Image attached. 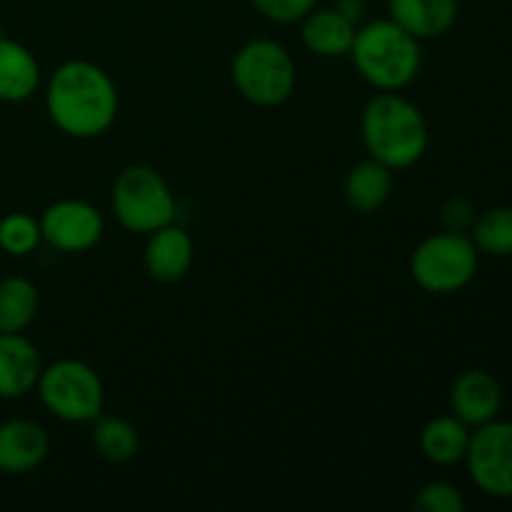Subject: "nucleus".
I'll return each mask as SVG.
<instances>
[{
    "label": "nucleus",
    "mask_w": 512,
    "mask_h": 512,
    "mask_svg": "<svg viewBox=\"0 0 512 512\" xmlns=\"http://www.w3.org/2000/svg\"><path fill=\"white\" fill-rule=\"evenodd\" d=\"M35 388L48 413L65 423H93L103 413V380L80 360H58L43 368Z\"/></svg>",
    "instance_id": "0eeeda50"
},
{
    "label": "nucleus",
    "mask_w": 512,
    "mask_h": 512,
    "mask_svg": "<svg viewBox=\"0 0 512 512\" xmlns=\"http://www.w3.org/2000/svg\"><path fill=\"white\" fill-rule=\"evenodd\" d=\"M250 3L268 20H275V23H295V20H303L315 8L318 0H250Z\"/></svg>",
    "instance_id": "b1692460"
},
{
    "label": "nucleus",
    "mask_w": 512,
    "mask_h": 512,
    "mask_svg": "<svg viewBox=\"0 0 512 512\" xmlns=\"http://www.w3.org/2000/svg\"><path fill=\"white\" fill-rule=\"evenodd\" d=\"M40 293L33 280L10 275L0 280V333H23L35 320Z\"/></svg>",
    "instance_id": "6ab92c4d"
},
{
    "label": "nucleus",
    "mask_w": 512,
    "mask_h": 512,
    "mask_svg": "<svg viewBox=\"0 0 512 512\" xmlns=\"http://www.w3.org/2000/svg\"><path fill=\"white\" fill-rule=\"evenodd\" d=\"M475 205L468 198H450L443 205V225L445 230H453V233H470L475 225Z\"/></svg>",
    "instance_id": "393cba45"
},
{
    "label": "nucleus",
    "mask_w": 512,
    "mask_h": 512,
    "mask_svg": "<svg viewBox=\"0 0 512 512\" xmlns=\"http://www.w3.org/2000/svg\"><path fill=\"white\" fill-rule=\"evenodd\" d=\"M43 240L40 220L28 213H8L0 218V250L13 258H25L33 253Z\"/></svg>",
    "instance_id": "4be33fe9"
},
{
    "label": "nucleus",
    "mask_w": 512,
    "mask_h": 512,
    "mask_svg": "<svg viewBox=\"0 0 512 512\" xmlns=\"http://www.w3.org/2000/svg\"><path fill=\"white\" fill-rule=\"evenodd\" d=\"M390 20L408 30L413 38H440L455 25L460 13L458 0H388Z\"/></svg>",
    "instance_id": "4468645a"
},
{
    "label": "nucleus",
    "mask_w": 512,
    "mask_h": 512,
    "mask_svg": "<svg viewBox=\"0 0 512 512\" xmlns=\"http://www.w3.org/2000/svg\"><path fill=\"white\" fill-rule=\"evenodd\" d=\"M470 443V425L458 415H438L420 433V450L435 465L463 463Z\"/></svg>",
    "instance_id": "a211bd4d"
},
{
    "label": "nucleus",
    "mask_w": 512,
    "mask_h": 512,
    "mask_svg": "<svg viewBox=\"0 0 512 512\" xmlns=\"http://www.w3.org/2000/svg\"><path fill=\"white\" fill-rule=\"evenodd\" d=\"M48 453L50 438L43 425L23 418L0 423V473H30L45 463Z\"/></svg>",
    "instance_id": "9d476101"
},
{
    "label": "nucleus",
    "mask_w": 512,
    "mask_h": 512,
    "mask_svg": "<svg viewBox=\"0 0 512 512\" xmlns=\"http://www.w3.org/2000/svg\"><path fill=\"white\" fill-rule=\"evenodd\" d=\"M360 130L370 158L380 160L390 170L410 168L428 150V123L423 113L395 90H385L368 100Z\"/></svg>",
    "instance_id": "f03ea898"
},
{
    "label": "nucleus",
    "mask_w": 512,
    "mask_h": 512,
    "mask_svg": "<svg viewBox=\"0 0 512 512\" xmlns=\"http://www.w3.org/2000/svg\"><path fill=\"white\" fill-rule=\"evenodd\" d=\"M335 10H338L340 15H345L350 23H358L365 13V0H338V3H335Z\"/></svg>",
    "instance_id": "a878e982"
},
{
    "label": "nucleus",
    "mask_w": 512,
    "mask_h": 512,
    "mask_svg": "<svg viewBox=\"0 0 512 512\" xmlns=\"http://www.w3.org/2000/svg\"><path fill=\"white\" fill-rule=\"evenodd\" d=\"M0 38H3V30H0Z\"/></svg>",
    "instance_id": "bb28decb"
},
{
    "label": "nucleus",
    "mask_w": 512,
    "mask_h": 512,
    "mask_svg": "<svg viewBox=\"0 0 512 512\" xmlns=\"http://www.w3.org/2000/svg\"><path fill=\"white\" fill-rule=\"evenodd\" d=\"M193 238L178 225H165V228L150 233L145 245V270L158 283H175L185 278V273L193 265Z\"/></svg>",
    "instance_id": "ddd939ff"
},
{
    "label": "nucleus",
    "mask_w": 512,
    "mask_h": 512,
    "mask_svg": "<svg viewBox=\"0 0 512 512\" xmlns=\"http://www.w3.org/2000/svg\"><path fill=\"white\" fill-rule=\"evenodd\" d=\"M473 243L480 253L493 258L512 255V205H498L475 218Z\"/></svg>",
    "instance_id": "412c9836"
},
{
    "label": "nucleus",
    "mask_w": 512,
    "mask_h": 512,
    "mask_svg": "<svg viewBox=\"0 0 512 512\" xmlns=\"http://www.w3.org/2000/svg\"><path fill=\"white\" fill-rule=\"evenodd\" d=\"M480 265V250L465 233L443 230L425 238L410 258V275L433 295H450L473 283Z\"/></svg>",
    "instance_id": "39448f33"
},
{
    "label": "nucleus",
    "mask_w": 512,
    "mask_h": 512,
    "mask_svg": "<svg viewBox=\"0 0 512 512\" xmlns=\"http://www.w3.org/2000/svg\"><path fill=\"white\" fill-rule=\"evenodd\" d=\"M175 198L163 175L150 165H128L115 178L113 210L130 233H155L175 220Z\"/></svg>",
    "instance_id": "423d86ee"
},
{
    "label": "nucleus",
    "mask_w": 512,
    "mask_h": 512,
    "mask_svg": "<svg viewBox=\"0 0 512 512\" xmlns=\"http://www.w3.org/2000/svg\"><path fill=\"white\" fill-rule=\"evenodd\" d=\"M40 65L25 45L0 38V100L23 103L38 90Z\"/></svg>",
    "instance_id": "dca6fc26"
},
{
    "label": "nucleus",
    "mask_w": 512,
    "mask_h": 512,
    "mask_svg": "<svg viewBox=\"0 0 512 512\" xmlns=\"http://www.w3.org/2000/svg\"><path fill=\"white\" fill-rule=\"evenodd\" d=\"M45 108L70 138H98L118 118V88L100 65L68 60L50 75Z\"/></svg>",
    "instance_id": "f257e3e1"
},
{
    "label": "nucleus",
    "mask_w": 512,
    "mask_h": 512,
    "mask_svg": "<svg viewBox=\"0 0 512 512\" xmlns=\"http://www.w3.org/2000/svg\"><path fill=\"white\" fill-rule=\"evenodd\" d=\"M475 488L490 498H512V423L490 420L470 433L465 453Z\"/></svg>",
    "instance_id": "6e6552de"
},
{
    "label": "nucleus",
    "mask_w": 512,
    "mask_h": 512,
    "mask_svg": "<svg viewBox=\"0 0 512 512\" xmlns=\"http://www.w3.org/2000/svg\"><path fill=\"white\" fill-rule=\"evenodd\" d=\"M393 193V170L370 158L355 165L345 178V200L358 213H375L388 203Z\"/></svg>",
    "instance_id": "f3484780"
},
{
    "label": "nucleus",
    "mask_w": 512,
    "mask_h": 512,
    "mask_svg": "<svg viewBox=\"0 0 512 512\" xmlns=\"http://www.w3.org/2000/svg\"><path fill=\"white\" fill-rule=\"evenodd\" d=\"M358 73L380 90H400L420 73V40L395 20H375L355 33L350 48Z\"/></svg>",
    "instance_id": "7ed1b4c3"
},
{
    "label": "nucleus",
    "mask_w": 512,
    "mask_h": 512,
    "mask_svg": "<svg viewBox=\"0 0 512 512\" xmlns=\"http://www.w3.org/2000/svg\"><path fill=\"white\" fill-rule=\"evenodd\" d=\"M103 215L85 200H58L40 215V233L45 243L63 253H85L103 238Z\"/></svg>",
    "instance_id": "1a4fd4ad"
},
{
    "label": "nucleus",
    "mask_w": 512,
    "mask_h": 512,
    "mask_svg": "<svg viewBox=\"0 0 512 512\" xmlns=\"http://www.w3.org/2000/svg\"><path fill=\"white\" fill-rule=\"evenodd\" d=\"M43 363L23 333H0V398L18 400L38 385Z\"/></svg>",
    "instance_id": "f8f14e48"
},
{
    "label": "nucleus",
    "mask_w": 512,
    "mask_h": 512,
    "mask_svg": "<svg viewBox=\"0 0 512 512\" xmlns=\"http://www.w3.org/2000/svg\"><path fill=\"white\" fill-rule=\"evenodd\" d=\"M450 408L465 425L478 428L498 418L503 408V388L485 370H465L450 390Z\"/></svg>",
    "instance_id": "9b49d317"
},
{
    "label": "nucleus",
    "mask_w": 512,
    "mask_h": 512,
    "mask_svg": "<svg viewBox=\"0 0 512 512\" xmlns=\"http://www.w3.org/2000/svg\"><path fill=\"white\" fill-rule=\"evenodd\" d=\"M233 83L248 103L260 108L283 105L298 83L295 60L275 40H250L233 58Z\"/></svg>",
    "instance_id": "20e7f679"
},
{
    "label": "nucleus",
    "mask_w": 512,
    "mask_h": 512,
    "mask_svg": "<svg viewBox=\"0 0 512 512\" xmlns=\"http://www.w3.org/2000/svg\"><path fill=\"white\" fill-rule=\"evenodd\" d=\"M413 508L420 512H463L465 498L455 485L445 483V480H433L418 490Z\"/></svg>",
    "instance_id": "5701e85b"
},
{
    "label": "nucleus",
    "mask_w": 512,
    "mask_h": 512,
    "mask_svg": "<svg viewBox=\"0 0 512 512\" xmlns=\"http://www.w3.org/2000/svg\"><path fill=\"white\" fill-rule=\"evenodd\" d=\"M355 23H350L345 15L335 8L310 10L303 18V43L310 53L320 58H340L348 55L355 40Z\"/></svg>",
    "instance_id": "2eb2a0df"
},
{
    "label": "nucleus",
    "mask_w": 512,
    "mask_h": 512,
    "mask_svg": "<svg viewBox=\"0 0 512 512\" xmlns=\"http://www.w3.org/2000/svg\"><path fill=\"white\" fill-rule=\"evenodd\" d=\"M93 445L108 463H128L140 448L138 430L133 423L118 415H103L93 420Z\"/></svg>",
    "instance_id": "aec40b11"
}]
</instances>
